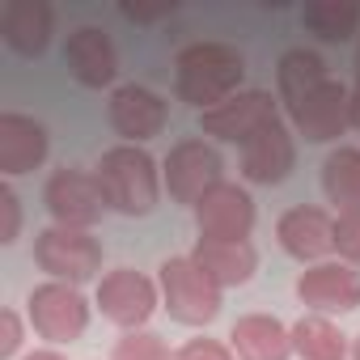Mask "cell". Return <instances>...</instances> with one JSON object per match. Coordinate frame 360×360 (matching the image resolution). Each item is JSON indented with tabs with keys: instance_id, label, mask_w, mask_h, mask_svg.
Returning a JSON list of instances; mask_svg holds the SVG:
<instances>
[{
	"instance_id": "1f68e13d",
	"label": "cell",
	"mask_w": 360,
	"mask_h": 360,
	"mask_svg": "<svg viewBox=\"0 0 360 360\" xmlns=\"http://www.w3.org/2000/svg\"><path fill=\"white\" fill-rule=\"evenodd\" d=\"M352 360H360V335H356V343H352Z\"/></svg>"
},
{
	"instance_id": "4dcf8cb0",
	"label": "cell",
	"mask_w": 360,
	"mask_h": 360,
	"mask_svg": "<svg viewBox=\"0 0 360 360\" xmlns=\"http://www.w3.org/2000/svg\"><path fill=\"white\" fill-rule=\"evenodd\" d=\"M22 360H68V356H60L56 347H39V352H30V356H22Z\"/></svg>"
},
{
	"instance_id": "83f0119b",
	"label": "cell",
	"mask_w": 360,
	"mask_h": 360,
	"mask_svg": "<svg viewBox=\"0 0 360 360\" xmlns=\"http://www.w3.org/2000/svg\"><path fill=\"white\" fill-rule=\"evenodd\" d=\"M18 229H22V204L13 187H0V246L18 242Z\"/></svg>"
},
{
	"instance_id": "d4e9b609",
	"label": "cell",
	"mask_w": 360,
	"mask_h": 360,
	"mask_svg": "<svg viewBox=\"0 0 360 360\" xmlns=\"http://www.w3.org/2000/svg\"><path fill=\"white\" fill-rule=\"evenodd\" d=\"M110 360H174V352H169L153 330H127V335L115 343Z\"/></svg>"
},
{
	"instance_id": "8992f818",
	"label": "cell",
	"mask_w": 360,
	"mask_h": 360,
	"mask_svg": "<svg viewBox=\"0 0 360 360\" xmlns=\"http://www.w3.org/2000/svg\"><path fill=\"white\" fill-rule=\"evenodd\" d=\"M43 204H47L51 221L64 225V229H89V225H98L102 212H106V195H102L98 174L72 169V165H64V169H56V174L47 178Z\"/></svg>"
},
{
	"instance_id": "ba28073f",
	"label": "cell",
	"mask_w": 360,
	"mask_h": 360,
	"mask_svg": "<svg viewBox=\"0 0 360 360\" xmlns=\"http://www.w3.org/2000/svg\"><path fill=\"white\" fill-rule=\"evenodd\" d=\"M157 305H161V284H153L136 267H115L98 280V309L123 330H144Z\"/></svg>"
},
{
	"instance_id": "cb8c5ba5",
	"label": "cell",
	"mask_w": 360,
	"mask_h": 360,
	"mask_svg": "<svg viewBox=\"0 0 360 360\" xmlns=\"http://www.w3.org/2000/svg\"><path fill=\"white\" fill-rule=\"evenodd\" d=\"M301 22L322 43H343L360 26V5L356 0H309V5L301 9Z\"/></svg>"
},
{
	"instance_id": "5bb4252c",
	"label": "cell",
	"mask_w": 360,
	"mask_h": 360,
	"mask_svg": "<svg viewBox=\"0 0 360 360\" xmlns=\"http://www.w3.org/2000/svg\"><path fill=\"white\" fill-rule=\"evenodd\" d=\"M276 238L284 246V255H292L297 263H326V255L335 250V217L322 208H288L276 225Z\"/></svg>"
},
{
	"instance_id": "ffe728a7",
	"label": "cell",
	"mask_w": 360,
	"mask_h": 360,
	"mask_svg": "<svg viewBox=\"0 0 360 360\" xmlns=\"http://www.w3.org/2000/svg\"><path fill=\"white\" fill-rule=\"evenodd\" d=\"M191 259L221 284V288H238L259 271V250L250 242H221V238H200Z\"/></svg>"
},
{
	"instance_id": "4fadbf2b",
	"label": "cell",
	"mask_w": 360,
	"mask_h": 360,
	"mask_svg": "<svg viewBox=\"0 0 360 360\" xmlns=\"http://www.w3.org/2000/svg\"><path fill=\"white\" fill-rule=\"evenodd\" d=\"M110 127L123 136V144H144L153 136H161L165 127V98L153 94L148 85H119L110 94Z\"/></svg>"
},
{
	"instance_id": "7c38bea8",
	"label": "cell",
	"mask_w": 360,
	"mask_h": 360,
	"mask_svg": "<svg viewBox=\"0 0 360 360\" xmlns=\"http://www.w3.org/2000/svg\"><path fill=\"white\" fill-rule=\"evenodd\" d=\"M297 297L309 305V314H352L360 309V271L352 263H314L301 271Z\"/></svg>"
},
{
	"instance_id": "6da1fadb",
	"label": "cell",
	"mask_w": 360,
	"mask_h": 360,
	"mask_svg": "<svg viewBox=\"0 0 360 360\" xmlns=\"http://www.w3.org/2000/svg\"><path fill=\"white\" fill-rule=\"evenodd\" d=\"M242 77H246V60L229 43H191L174 64L178 98L195 106L200 115L229 102L233 94H242Z\"/></svg>"
},
{
	"instance_id": "30bf717a",
	"label": "cell",
	"mask_w": 360,
	"mask_h": 360,
	"mask_svg": "<svg viewBox=\"0 0 360 360\" xmlns=\"http://www.w3.org/2000/svg\"><path fill=\"white\" fill-rule=\"evenodd\" d=\"M288 119L309 144H330L352 127V89L339 85V81H326L305 102L288 106Z\"/></svg>"
},
{
	"instance_id": "2e32d148",
	"label": "cell",
	"mask_w": 360,
	"mask_h": 360,
	"mask_svg": "<svg viewBox=\"0 0 360 360\" xmlns=\"http://www.w3.org/2000/svg\"><path fill=\"white\" fill-rule=\"evenodd\" d=\"M64 64H68L72 81L85 85V89H102V85H110L115 72H119L115 43H110L98 26H81V30L68 34V43H64Z\"/></svg>"
},
{
	"instance_id": "277c9868",
	"label": "cell",
	"mask_w": 360,
	"mask_h": 360,
	"mask_svg": "<svg viewBox=\"0 0 360 360\" xmlns=\"http://www.w3.org/2000/svg\"><path fill=\"white\" fill-rule=\"evenodd\" d=\"M161 183L174 204H200L212 187L225 183V157L204 140H178L161 161Z\"/></svg>"
},
{
	"instance_id": "f1b7e54d",
	"label": "cell",
	"mask_w": 360,
	"mask_h": 360,
	"mask_svg": "<svg viewBox=\"0 0 360 360\" xmlns=\"http://www.w3.org/2000/svg\"><path fill=\"white\" fill-rule=\"evenodd\" d=\"M22 339H26L22 318L13 309H5V314H0V360H13L22 352Z\"/></svg>"
},
{
	"instance_id": "7402d4cb",
	"label": "cell",
	"mask_w": 360,
	"mask_h": 360,
	"mask_svg": "<svg viewBox=\"0 0 360 360\" xmlns=\"http://www.w3.org/2000/svg\"><path fill=\"white\" fill-rule=\"evenodd\" d=\"M292 352L301 360H352L343 330L326 314H305L292 322Z\"/></svg>"
},
{
	"instance_id": "52a82bcc",
	"label": "cell",
	"mask_w": 360,
	"mask_h": 360,
	"mask_svg": "<svg viewBox=\"0 0 360 360\" xmlns=\"http://www.w3.org/2000/svg\"><path fill=\"white\" fill-rule=\"evenodd\" d=\"M271 123H280V98H271L267 89H242L229 102L200 115L204 136L225 140V144H250Z\"/></svg>"
},
{
	"instance_id": "5b68a950",
	"label": "cell",
	"mask_w": 360,
	"mask_h": 360,
	"mask_svg": "<svg viewBox=\"0 0 360 360\" xmlns=\"http://www.w3.org/2000/svg\"><path fill=\"white\" fill-rule=\"evenodd\" d=\"M34 263L51 276V280H64V284H85L98 276L102 267V242L89 233V229H64V225H51L34 238Z\"/></svg>"
},
{
	"instance_id": "f546056e",
	"label": "cell",
	"mask_w": 360,
	"mask_h": 360,
	"mask_svg": "<svg viewBox=\"0 0 360 360\" xmlns=\"http://www.w3.org/2000/svg\"><path fill=\"white\" fill-rule=\"evenodd\" d=\"M352 127H360V72H356V85H352Z\"/></svg>"
},
{
	"instance_id": "d6986e66",
	"label": "cell",
	"mask_w": 360,
	"mask_h": 360,
	"mask_svg": "<svg viewBox=\"0 0 360 360\" xmlns=\"http://www.w3.org/2000/svg\"><path fill=\"white\" fill-rule=\"evenodd\" d=\"M229 347L238 360H292V326L271 314H246L229 330Z\"/></svg>"
},
{
	"instance_id": "ac0fdd59",
	"label": "cell",
	"mask_w": 360,
	"mask_h": 360,
	"mask_svg": "<svg viewBox=\"0 0 360 360\" xmlns=\"http://www.w3.org/2000/svg\"><path fill=\"white\" fill-rule=\"evenodd\" d=\"M56 13L47 0H5L0 9V39H5L18 56H43L51 43Z\"/></svg>"
},
{
	"instance_id": "e0dca14e",
	"label": "cell",
	"mask_w": 360,
	"mask_h": 360,
	"mask_svg": "<svg viewBox=\"0 0 360 360\" xmlns=\"http://www.w3.org/2000/svg\"><path fill=\"white\" fill-rule=\"evenodd\" d=\"M47 161V127L30 115H0V174H30Z\"/></svg>"
},
{
	"instance_id": "8fae6325",
	"label": "cell",
	"mask_w": 360,
	"mask_h": 360,
	"mask_svg": "<svg viewBox=\"0 0 360 360\" xmlns=\"http://www.w3.org/2000/svg\"><path fill=\"white\" fill-rule=\"evenodd\" d=\"M195 225H200V238L250 242V229H255V200H250V191L238 187V183L212 187L195 204Z\"/></svg>"
},
{
	"instance_id": "4316f807",
	"label": "cell",
	"mask_w": 360,
	"mask_h": 360,
	"mask_svg": "<svg viewBox=\"0 0 360 360\" xmlns=\"http://www.w3.org/2000/svg\"><path fill=\"white\" fill-rule=\"evenodd\" d=\"M174 360H238V356L221 339H187L183 347L174 352Z\"/></svg>"
},
{
	"instance_id": "484cf974",
	"label": "cell",
	"mask_w": 360,
	"mask_h": 360,
	"mask_svg": "<svg viewBox=\"0 0 360 360\" xmlns=\"http://www.w3.org/2000/svg\"><path fill=\"white\" fill-rule=\"evenodd\" d=\"M335 250L343 263L360 267V212H339L335 217Z\"/></svg>"
},
{
	"instance_id": "9c48e42d",
	"label": "cell",
	"mask_w": 360,
	"mask_h": 360,
	"mask_svg": "<svg viewBox=\"0 0 360 360\" xmlns=\"http://www.w3.org/2000/svg\"><path fill=\"white\" fill-rule=\"evenodd\" d=\"M30 326L39 330V339L47 343H72L85 335L89 326V301L81 297L77 284L64 280H47L30 292Z\"/></svg>"
},
{
	"instance_id": "7a4b0ae2",
	"label": "cell",
	"mask_w": 360,
	"mask_h": 360,
	"mask_svg": "<svg viewBox=\"0 0 360 360\" xmlns=\"http://www.w3.org/2000/svg\"><path fill=\"white\" fill-rule=\"evenodd\" d=\"M98 183L106 195V208L123 217H148L161 200V165L140 148V144H115L98 161Z\"/></svg>"
},
{
	"instance_id": "3957f363",
	"label": "cell",
	"mask_w": 360,
	"mask_h": 360,
	"mask_svg": "<svg viewBox=\"0 0 360 360\" xmlns=\"http://www.w3.org/2000/svg\"><path fill=\"white\" fill-rule=\"evenodd\" d=\"M157 284H161V305L169 309L174 322H183V326H208V322L221 314L225 288H221L191 255L165 259Z\"/></svg>"
},
{
	"instance_id": "9a60e30c",
	"label": "cell",
	"mask_w": 360,
	"mask_h": 360,
	"mask_svg": "<svg viewBox=\"0 0 360 360\" xmlns=\"http://www.w3.org/2000/svg\"><path fill=\"white\" fill-rule=\"evenodd\" d=\"M292 165H297V144H292V131L284 123H271L250 144H242V178L246 183L276 187L292 174Z\"/></svg>"
},
{
	"instance_id": "603a6c76",
	"label": "cell",
	"mask_w": 360,
	"mask_h": 360,
	"mask_svg": "<svg viewBox=\"0 0 360 360\" xmlns=\"http://www.w3.org/2000/svg\"><path fill=\"white\" fill-rule=\"evenodd\" d=\"M322 191L339 212H360V148H335L322 161Z\"/></svg>"
},
{
	"instance_id": "44dd1931",
	"label": "cell",
	"mask_w": 360,
	"mask_h": 360,
	"mask_svg": "<svg viewBox=\"0 0 360 360\" xmlns=\"http://www.w3.org/2000/svg\"><path fill=\"white\" fill-rule=\"evenodd\" d=\"M330 77H326V60L318 51H305V47H292L280 56V68H276V85H280V102L284 106H297L305 102L314 89H322Z\"/></svg>"
}]
</instances>
